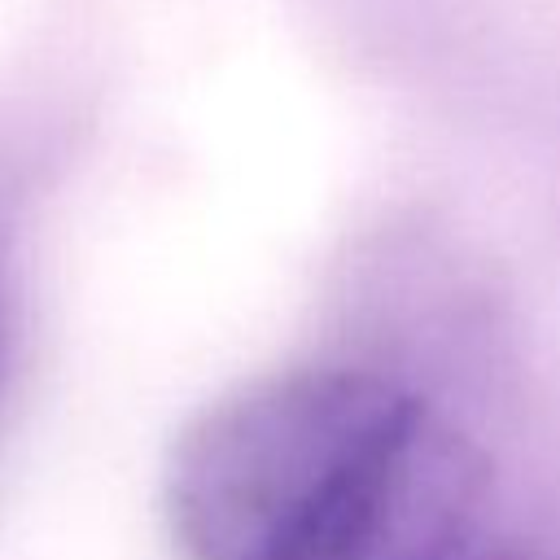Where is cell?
I'll return each mask as SVG.
<instances>
[{"mask_svg": "<svg viewBox=\"0 0 560 560\" xmlns=\"http://www.w3.org/2000/svg\"><path fill=\"white\" fill-rule=\"evenodd\" d=\"M481 477L420 398L359 368H284L206 407L171 459L188 560H481Z\"/></svg>", "mask_w": 560, "mask_h": 560, "instance_id": "obj_1", "label": "cell"}, {"mask_svg": "<svg viewBox=\"0 0 560 560\" xmlns=\"http://www.w3.org/2000/svg\"><path fill=\"white\" fill-rule=\"evenodd\" d=\"M0 368H4V324H0Z\"/></svg>", "mask_w": 560, "mask_h": 560, "instance_id": "obj_2", "label": "cell"}]
</instances>
